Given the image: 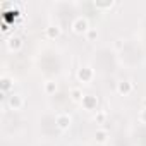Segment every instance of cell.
Masks as SVG:
<instances>
[{
  "label": "cell",
  "mask_w": 146,
  "mask_h": 146,
  "mask_svg": "<svg viewBox=\"0 0 146 146\" xmlns=\"http://www.w3.org/2000/svg\"><path fill=\"white\" fill-rule=\"evenodd\" d=\"M69 96H70V100H72V102L81 103V100H83L84 93H83V90H81V88H72V90H70V93H69Z\"/></svg>",
  "instance_id": "cell-12"
},
{
  "label": "cell",
  "mask_w": 146,
  "mask_h": 146,
  "mask_svg": "<svg viewBox=\"0 0 146 146\" xmlns=\"http://www.w3.org/2000/svg\"><path fill=\"white\" fill-rule=\"evenodd\" d=\"M76 78H78V81L83 83V84H91L93 79H95V70H93L90 65L79 67L78 72H76Z\"/></svg>",
  "instance_id": "cell-3"
},
{
  "label": "cell",
  "mask_w": 146,
  "mask_h": 146,
  "mask_svg": "<svg viewBox=\"0 0 146 146\" xmlns=\"http://www.w3.org/2000/svg\"><path fill=\"white\" fill-rule=\"evenodd\" d=\"M107 119H108L107 110H96V113L93 115V120H95L96 124H105V122H107Z\"/></svg>",
  "instance_id": "cell-13"
},
{
  "label": "cell",
  "mask_w": 146,
  "mask_h": 146,
  "mask_svg": "<svg viewBox=\"0 0 146 146\" xmlns=\"http://www.w3.org/2000/svg\"><path fill=\"white\" fill-rule=\"evenodd\" d=\"M98 105H100V100H98L96 95H84L83 100H81L83 110H88V112H96Z\"/></svg>",
  "instance_id": "cell-4"
},
{
  "label": "cell",
  "mask_w": 146,
  "mask_h": 146,
  "mask_svg": "<svg viewBox=\"0 0 146 146\" xmlns=\"http://www.w3.org/2000/svg\"><path fill=\"white\" fill-rule=\"evenodd\" d=\"M93 5L98 11H110L112 7H115V2H113V0H110V2H95Z\"/></svg>",
  "instance_id": "cell-14"
},
{
  "label": "cell",
  "mask_w": 146,
  "mask_h": 146,
  "mask_svg": "<svg viewBox=\"0 0 146 146\" xmlns=\"http://www.w3.org/2000/svg\"><path fill=\"white\" fill-rule=\"evenodd\" d=\"M84 36H86V40H88V41H95V40L98 38V31H96V28H91Z\"/></svg>",
  "instance_id": "cell-15"
},
{
  "label": "cell",
  "mask_w": 146,
  "mask_h": 146,
  "mask_svg": "<svg viewBox=\"0 0 146 146\" xmlns=\"http://www.w3.org/2000/svg\"><path fill=\"white\" fill-rule=\"evenodd\" d=\"M57 90H58V84H57L53 79H46V81L43 83V91H45V95H55Z\"/></svg>",
  "instance_id": "cell-10"
},
{
  "label": "cell",
  "mask_w": 146,
  "mask_h": 146,
  "mask_svg": "<svg viewBox=\"0 0 146 146\" xmlns=\"http://www.w3.org/2000/svg\"><path fill=\"white\" fill-rule=\"evenodd\" d=\"M139 122L146 125V107H143V110L139 112Z\"/></svg>",
  "instance_id": "cell-17"
},
{
  "label": "cell",
  "mask_w": 146,
  "mask_h": 146,
  "mask_svg": "<svg viewBox=\"0 0 146 146\" xmlns=\"http://www.w3.org/2000/svg\"><path fill=\"white\" fill-rule=\"evenodd\" d=\"M108 137H110V132H108L107 129H96V132H95V141H96L98 144H105V143L108 141Z\"/></svg>",
  "instance_id": "cell-11"
},
{
  "label": "cell",
  "mask_w": 146,
  "mask_h": 146,
  "mask_svg": "<svg viewBox=\"0 0 146 146\" xmlns=\"http://www.w3.org/2000/svg\"><path fill=\"white\" fill-rule=\"evenodd\" d=\"M143 103H144V107H146V100H144V102H143Z\"/></svg>",
  "instance_id": "cell-18"
},
{
  "label": "cell",
  "mask_w": 146,
  "mask_h": 146,
  "mask_svg": "<svg viewBox=\"0 0 146 146\" xmlns=\"http://www.w3.org/2000/svg\"><path fill=\"white\" fill-rule=\"evenodd\" d=\"M70 29L74 35H86L91 28H90V23L84 16H78L74 21L70 23Z\"/></svg>",
  "instance_id": "cell-1"
},
{
  "label": "cell",
  "mask_w": 146,
  "mask_h": 146,
  "mask_svg": "<svg viewBox=\"0 0 146 146\" xmlns=\"http://www.w3.org/2000/svg\"><path fill=\"white\" fill-rule=\"evenodd\" d=\"M124 45H125V43H124V40H122V38L113 40V50H117V52H119V50H122V48H124Z\"/></svg>",
  "instance_id": "cell-16"
},
{
  "label": "cell",
  "mask_w": 146,
  "mask_h": 146,
  "mask_svg": "<svg viewBox=\"0 0 146 146\" xmlns=\"http://www.w3.org/2000/svg\"><path fill=\"white\" fill-rule=\"evenodd\" d=\"M115 91H117V95H119V96H129V95L134 91V83H132V81H129V79H122V81H119V83H117Z\"/></svg>",
  "instance_id": "cell-7"
},
{
  "label": "cell",
  "mask_w": 146,
  "mask_h": 146,
  "mask_svg": "<svg viewBox=\"0 0 146 146\" xmlns=\"http://www.w3.org/2000/svg\"><path fill=\"white\" fill-rule=\"evenodd\" d=\"M0 88H2V96H5L14 88V79L9 78V76H2V79H0Z\"/></svg>",
  "instance_id": "cell-9"
},
{
  "label": "cell",
  "mask_w": 146,
  "mask_h": 146,
  "mask_svg": "<svg viewBox=\"0 0 146 146\" xmlns=\"http://www.w3.org/2000/svg\"><path fill=\"white\" fill-rule=\"evenodd\" d=\"M5 46H7V50H9V52H12V53H17V52H21V50H23V46H24V41H23V38H21V36H17V35H12V36H9V38H7V41H5Z\"/></svg>",
  "instance_id": "cell-6"
},
{
  "label": "cell",
  "mask_w": 146,
  "mask_h": 146,
  "mask_svg": "<svg viewBox=\"0 0 146 146\" xmlns=\"http://www.w3.org/2000/svg\"><path fill=\"white\" fill-rule=\"evenodd\" d=\"M24 98H23V95H17V93H12V95H9L7 96V107L11 108V110H14V112H19V110H23L24 108Z\"/></svg>",
  "instance_id": "cell-5"
},
{
  "label": "cell",
  "mask_w": 146,
  "mask_h": 146,
  "mask_svg": "<svg viewBox=\"0 0 146 146\" xmlns=\"http://www.w3.org/2000/svg\"><path fill=\"white\" fill-rule=\"evenodd\" d=\"M55 125H57V129L62 131V132L69 131V129L72 127V117H70V113H67V112L57 113V115H55Z\"/></svg>",
  "instance_id": "cell-2"
},
{
  "label": "cell",
  "mask_w": 146,
  "mask_h": 146,
  "mask_svg": "<svg viewBox=\"0 0 146 146\" xmlns=\"http://www.w3.org/2000/svg\"><path fill=\"white\" fill-rule=\"evenodd\" d=\"M60 35H62V28L58 24H50V26L45 28V36L48 40H57Z\"/></svg>",
  "instance_id": "cell-8"
}]
</instances>
